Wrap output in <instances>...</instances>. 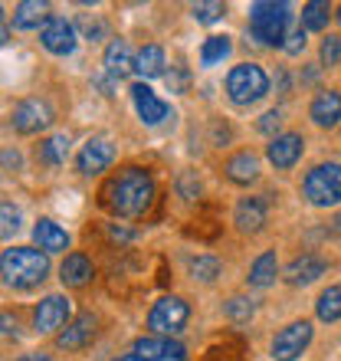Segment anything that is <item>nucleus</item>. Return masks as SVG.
<instances>
[{
    "label": "nucleus",
    "mask_w": 341,
    "mask_h": 361,
    "mask_svg": "<svg viewBox=\"0 0 341 361\" xmlns=\"http://www.w3.org/2000/svg\"><path fill=\"white\" fill-rule=\"evenodd\" d=\"M102 204L118 217H144L154 204V180L142 168H122L102 190Z\"/></svg>",
    "instance_id": "nucleus-1"
},
{
    "label": "nucleus",
    "mask_w": 341,
    "mask_h": 361,
    "mask_svg": "<svg viewBox=\"0 0 341 361\" xmlns=\"http://www.w3.org/2000/svg\"><path fill=\"white\" fill-rule=\"evenodd\" d=\"M49 257L37 247H10L0 257V276L10 289H33L46 279Z\"/></svg>",
    "instance_id": "nucleus-2"
},
{
    "label": "nucleus",
    "mask_w": 341,
    "mask_h": 361,
    "mask_svg": "<svg viewBox=\"0 0 341 361\" xmlns=\"http://www.w3.org/2000/svg\"><path fill=\"white\" fill-rule=\"evenodd\" d=\"M289 20H292L289 4L259 0V4L249 7V33H253V39H259L263 47H283Z\"/></svg>",
    "instance_id": "nucleus-3"
},
{
    "label": "nucleus",
    "mask_w": 341,
    "mask_h": 361,
    "mask_svg": "<svg viewBox=\"0 0 341 361\" xmlns=\"http://www.w3.org/2000/svg\"><path fill=\"white\" fill-rule=\"evenodd\" d=\"M266 92H269V79H266L263 66H256V63H240V66L230 69L227 95L237 105H253V102H259Z\"/></svg>",
    "instance_id": "nucleus-4"
},
{
    "label": "nucleus",
    "mask_w": 341,
    "mask_h": 361,
    "mask_svg": "<svg viewBox=\"0 0 341 361\" xmlns=\"http://www.w3.org/2000/svg\"><path fill=\"white\" fill-rule=\"evenodd\" d=\"M305 197H309V204H315V207H335L341 200V164L328 161V164H318V168H312V171L305 174Z\"/></svg>",
    "instance_id": "nucleus-5"
},
{
    "label": "nucleus",
    "mask_w": 341,
    "mask_h": 361,
    "mask_svg": "<svg viewBox=\"0 0 341 361\" xmlns=\"http://www.w3.org/2000/svg\"><path fill=\"white\" fill-rule=\"evenodd\" d=\"M187 319H190V305L184 299H178V295H164L148 312V329L158 338H170V335H178L187 325Z\"/></svg>",
    "instance_id": "nucleus-6"
},
{
    "label": "nucleus",
    "mask_w": 341,
    "mask_h": 361,
    "mask_svg": "<svg viewBox=\"0 0 341 361\" xmlns=\"http://www.w3.org/2000/svg\"><path fill=\"white\" fill-rule=\"evenodd\" d=\"M312 342V322H292L273 338V358L275 361H295Z\"/></svg>",
    "instance_id": "nucleus-7"
},
{
    "label": "nucleus",
    "mask_w": 341,
    "mask_h": 361,
    "mask_svg": "<svg viewBox=\"0 0 341 361\" xmlns=\"http://www.w3.org/2000/svg\"><path fill=\"white\" fill-rule=\"evenodd\" d=\"M39 43L53 53V56H69L76 49V30L66 17H49L39 27Z\"/></svg>",
    "instance_id": "nucleus-8"
},
{
    "label": "nucleus",
    "mask_w": 341,
    "mask_h": 361,
    "mask_svg": "<svg viewBox=\"0 0 341 361\" xmlns=\"http://www.w3.org/2000/svg\"><path fill=\"white\" fill-rule=\"evenodd\" d=\"M53 122V112H49L46 102H39V99H23V102L13 109V128L20 135H37L43 128H49Z\"/></svg>",
    "instance_id": "nucleus-9"
},
{
    "label": "nucleus",
    "mask_w": 341,
    "mask_h": 361,
    "mask_svg": "<svg viewBox=\"0 0 341 361\" xmlns=\"http://www.w3.org/2000/svg\"><path fill=\"white\" fill-rule=\"evenodd\" d=\"M115 161V145L105 138V135H99V138H89V142L82 145V152H79L76 164L82 174H99L105 171L108 164Z\"/></svg>",
    "instance_id": "nucleus-10"
},
{
    "label": "nucleus",
    "mask_w": 341,
    "mask_h": 361,
    "mask_svg": "<svg viewBox=\"0 0 341 361\" xmlns=\"http://www.w3.org/2000/svg\"><path fill=\"white\" fill-rule=\"evenodd\" d=\"M95 332H99V319H95L92 312H82L66 325V332H59L56 345L66 348V352H76V348H85V345L92 342Z\"/></svg>",
    "instance_id": "nucleus-11"
},
{
    "label": "nucleus",
    "mask_w": 341,
    "mask_h": 361,
    "mask_svg": "<svg viewBox=\"0 0 341 361\" xmlns=\"http://www.w3.org/2000/svg\"><path fill=\"white\" fill-rule=\"evenodd\" d=\"M69 319V299L66 295H46L33 312V325L37 332H56L59 325Z\"/></svg>",
    "instance_id": "nucleus-12"
},
{
    "label": "nucleus",
    "mask_w": 341,
    "mask_h": 361,
    "mask_svg": "<svg viewBox=\"0 0 341 361\" xmlns=\"http://www.w3.org/2000/svg\"><path fill=\"white\" fill-rule=\"evenodd\" d=\"M302 135L295 132H285V135H275L273 142H269V148H266V154H269V161L279 168V171H285V168H292L299 158H302Z\"/></svg>",
    "instance_id": "nucleus-13"
},
{
    "label": "nucleus",
    "mask_w": 341,
    "mask_h": 361,
    "mask_svg": "<svg viewBox=\"0 0 341 361\" xmlns=\"http://www.w3.org/2000/svg\"><path fill=\"white\" fill-rule=\"evenodd\" d=\"M132 102L135 109H138V118H142L144 125H158L168 118V105L158 99V95L151 92V89L144 86V82H135L132 86Z\"/></svg>",
    "instance_id": "nucleus-14"
},
{
    "label": "nucleus",
    "mask_w": 341,
    "mask_h": 361,
    "mask_svg": "<svg viewBox=\"0 0 341 361\" xmlns=\"http://www.w3.org/2000/svg\"><path fill=\"white\" fill-rule=\"evenodd\" d=\"M309 115H312V122L318 128H332V125L341 122V92H332V89H325L312 99L309 105Z\"/></svg>",
    "instance_id": "nucleus-15"
},
{
    "label": "nucleus",
    "mask_w": 341,
    "mask_h": 361,
    "mask_svg": "<svg viewBox=\"0 0 341 361\" xmlns=\"http://www.w3.org/2000/svg\"><path fill=\"white\" fill-rule=\"evenodd\" d=\"M266 210H269L266 197H243L237 204V210H233V224H237L243 233H256V230H263V224H266Z\"/></svg>",
    "instance_id": "nucleus-16"
},
{
    "label": "nucleus",
    "mask_w": 341,
    "mask_h": 361,
    "mask_svg": "<svg viewBox=\"0 0 341 361\" xmlns=\"http://www.w3.org/2000/svg\"><path fill=\"white\" fill-rule=\"evenodd\" d=\"M325 269H328V263H325L322 257L305 253V257H299V259L289 263V269H285V283L289 286H309V283H315L318 276H325Z\"/></svg>",
    "instance_id": "nucleus-17"
},
{
    "label": "nucleus",
    "mask_w": 341,
    "mask_h": 361,
    "mask_svg": "<svg viewBox=\"0 0 341 361\" xmlns=\"http://www.w3.org/2000/svg\"><path fill=\"white\" fill-rule=\"evenodd\" d=\"M92 276H95L92 259L85 257V253H69V257L63 259V267H59V279H63V286H69V289H82Z\"/></svg>",
    "instance_id": "nucleus-18"
},
{
    "label": "nucleus",
    "mask_w": 341,
    "mask_h": 361,
    "mask_svg": "<svg viewBox=\"0 0 341 361\" xmlns=\"http://www.w3.org/2000/svg\"><path fill=\"white\" fill-rule=\"evenodd\" d=\"M33 240H37V247L43 250V253H63V250L69 247V233L59 224H53V220H37V227H33Z\"/></svg>",
    "instance_id": "nucleus-19"
},
{
    "label": "nucleus",
    "mask_w": 341,
    "mask_h": 361,
    "mask_svg": "<svg viewBox=\"0 0 341 361\" xmlns=\"http://www.w3.org/2000/svg\"><path fill=\"white\" fill-rule=\"evenodd\" d=\"M105 69H108V76H115V79L128 76L135 69L132 49H128L125 39H112V43H108V49H105Z\"/></svg>",
    "instance_id": "nucleus-20"
},
{
    "label": "nucleus",
    "mask_w": 341,
    "mask_h": 361,
    "mask_svg": "<svg viewBox=\"0 0 341 361\" xmlns=\"http://www.w3.org/2000/svg\"><path fill=\"white\" fill-rule=\"evenodd\" d=\"M49 20V7L43 0H23L13 10V27L17 30H37Z\"/></svg>",
    "instance_id": "nucleus-21"
},
{
    "label": "nucleus",
    "mask_w": 341,
    "mask_h": 361,
    "mask_svg": "<svg viewBox=\"0 0 341 361\" xmlns=\"http://www.w3.org/2000/svg\"><path fill=\"white\" fill-rule=\"evenodd\" d=\"M223 171H227V178L233 180V184H253V180L259 178V161H256L253 152H240L230 158Z\"/></svg>",
    "instance_id": "nucleus-22"
},
{
    "label": "nucleus",
    "mask_w": 341,
    "mask_h": 361,
    "mask_svg": "<svg viewBox=\"0 0 341 361\" xmlns=\"http://www.w3.org/2000/svg\"><path fill=\"white\" fill-rule=\"evenodd\" d=\"M164 49L161 47H144L138 56H135V73L138 76H144V79H154V76H164Z\"/></svg>",
    "instance_id": "nucleus-23"
},
{
    "label": "nucleus",
    "mask_w": 341,
    "mask_h": 361,
    "mask_svg": "<svg viewBox=\"0 0 341 361\" xmlns=\"http://www.w3.org/2000/svg\"><path fill=\"white\" fill-rule=\"evenodd\" d=\"M275 273H279V259H275V253H263V257L253 263V269H249V286H256V289H266V286L275 283Z\"/></svg>",
    "instance_id": "nucleus-24"
},
{
    "label": "nucleus",
    "mask_w": 341,
    "mask_h": 361,
    "mask_svg": "<svg viewBox=\"0 0 341 361\" xmlns=\"http://www.w3.org/2000/svg\"><path fill=\"white\" fill-rule=\"evenodd\" d=\"M315 312H318V319H322V322H338V319H341V286H328V289L318 295Z\"/></svg>",
    "instance_id": "nucleus-25"
},
{
    "label": "nucleus",
    "mask_w": 341,
    "mask_h": 361,
    "mask_svg": "<svg viewBox=\"0 0 341 361\" xmlns=\"http://www.w3.org/2000/svg\"><path fill=\"white\" fill-rule=\"evenodd\" d=\"M230 49H233L230 37H207L204 47H200V63L204 66H217V63H223L230 56Z\"/></svg>",
    "instance_id": "nucleus-26"
},
{
    "label": "nucleus",
    "mask_w": 341,
    "mask_h": 361,
    "mask_svg": "<svg viewBox=\"0 0 341 361\" xmlns=\"http://www.w3.org/2000/svg\"><path fill=\"white\" fill-rule=\"evenodd\" d=\"M332 20V7L325 0H309L302 7V30H325Z\"/></svg>",
    "instance_id": "nucleus-27"
},
{
    "label": "nucleus",
    "mask_w": 341,
    "mask_h": 361,
    "mask_svg": "<svg viewBox=\"0 0 341 361\" xmlns=\"http://www.w3.org/2000/svg\"><path fill=\"white\" fill-rule=\"evenodd\" d=\"M66 154H69V138L66 135H53V138H46V142L39 145V158L46 164H63L66 161Z\"/></svg>",
    "instance_id": "nucleus-28"
},
{
    "label": "nucleus",
    "mask_w": 341,
    "mask_h": 361,
    "mask_svg": "<svg viewBox=\"0 0 341 361\" xmlns=\"http://www.w3.org/2000/svg\"><path fill=\"white\" fill-rule=\"evenodd\" d=\"M190 13H194V20H197V23H217V20H223L227 7H223L220 0H204V4H194V7H190Z\"/></svg>",
    "instance_id": "nucleus-29"
},
{
    "label": "nucleus",
    "mask_w": 341,
    "mask_h": 361,
    "mask_svg": "<svg viewBox=\"0 0 341 361\" xmlns=\"http://www.w3.org/2000/svg\"><path fill=\"white\" fill-rule=\"evenodd\" d=\"M20 230V210L10 200H0V240L13 237Z\"/></svg>",
    "instance_id": "nucleus-30"
},
{
    "label": "nucleus",
    "mask_w": 341,
    "mask_h": 361,
    "mask_svg": "<svg viewBox=\"0 0 341 361\" xmlns=\"http://www.w3.org/2000/svg\"><path fill=\"white\" fill-rule=\"evenodd\" d=\"M190 273H194V279H200V283H213L220 276V259H213V257L190 259Z\"/></svg>",
    "instance_id": "nucleus-31"
},
{
    "label": "nucleus",
    "mask_w": 341,
    "mask_h": 361,
    "mask_svg": "<svg viewBox=\"0 0 341 361\" xmlns=\"http://www.w3.org/2000/svg\"><path fill=\"white\" fill-rule=\"evenodd\" d=\"M223 312H227V319H233V322H247L249 315H253V302L243 299V295H233V299L223 302Z\"/></svg>",
    "instance_id": "nucleus-32"
},
{
    "label": "nucleus",
    "mask_w": 341,
    "mask_h": 361,
    "mask_svg": "<svg viewBox=\"0 0 341 361\" xmlns=\"http://www.w3.org/2000/svg\"><path fill=\"white\" fill-rule=\"evenodd\" d=\"M322 63L325 66H338L341 63V37H325L322 39Z\"/></svg>",
    "instance_id": "nucleus-33"
},
{
    "label": "nucleus",
    "mask_w": 341,
    "mask_h": 361,
    "mask_svg": "<svg viewBox=\"0 0 341 361\" xmlns=\"http://www.w3.org/2000/svg\"><path fill=\"white\" fill-rule=\"evenodd\" d=\"M178 190H180V197L184 200H194V197H200V180L194 178V174H180V180H178Z\"/></svg>",
    "instance_id": "nucleus-34"
},
{
    "label": "nucleus",
    "mask_w": 341,
    "mask_h": 361,
    "mask_svg": "<svg viewBox=\"0 0 341 361\" xmlns=\"http://www.w3.org/2000/svg\"><path fill=\"white\" fill-rule=\"evenodd\" d=\"M283 49H285V53H292V56H299V53H302V49H305V30H302V27H299V30H292V33L285 37Z\"/></svg>",
    "instance_id": "nucleus-35"
},
{
    "label": "nucleus",
    "mask_w": 341,
    "mask_h": 361,
    "mask_svg": "<svg viewBox=\"0 0 341 361\" xmlns=\"http://www.w3.org/2000/svg\"><path fill=\"white\" fill-rule=\"evenodd\" d=\"M279 125H283V115H279V112L273 109V112H266L263 118H259V125H256V128H259L263 135H273V138H275V132H279Z\"/></svg>",
    "instance_id": "nucleus-36"
},
{
    "label": "nucleus",
    "mask_w": 341,
    "mask_h": 361,
    "mask_svg": "<svg viewBox=\"0 0 341 361\" xmlns=\"http://www.w3.org/2000/svg\"><path fill=\"white\" fill-rule=\"evenodd\" d=\"M151 361H187V352H184V345L170 342V345H168V352L158 355V358H151Z\"/></svg>",
    "instance_id": "nucleus-37"
},
{
    "label": "nucleus",
    "mask_w": 341,
    "mask_h": 361,
    "mask_svg": "<svg viewBox=\"0 0 341 361\" xmlns=\"http://www.w3.org/2000/svg\"><path fill=\"white\" fill-rule=\"evenodd\" d=\"M168 86H170V92H184V89H187V73H184V69L174 73V76L168 73Z\"/></svg>",
    "instance_id": "nucleus-38"
},
{
    "label": "nucleus",
    "mask_w": 341,
    "mask_h": 361,
    "mask_svg": "<svg viewBox=\"0 0 341 361\" xmlns=\"http://www.w3.org/2000/svg\"><path fill=\"white\" fill-rule=\"evenodd\" d=\"M82 30H85V37H89V39H92V37H102V23H99V20L92 23V20L85 17L82 20Z\"/></svg>",
    "instance_id": "nucleus-39"
},
{
    "label": "nucleus",
    "mask_w": 341,
    "mask_h": 361,
    "mask_svg": "<svg viewBox=\"0 0 341 361\" xmlns=\"http://www.w3.org/2000/svg\"><path fill=\"white\" fill-rule=\"evenodd\" d=\"M108 237L112 240H135L132 230H122V227H108Z\"/></svg>",
    "instance_id": "nucleus-40"
},
{
    "label": "nucleus",
    "mask_w": 341,
    "mask_h": 361,
    "mask_svg": "<svg viewBox=\"0 0 341 361\" xmlns=\"http://www.w3.org/2000/svg\"><path fill=\"white\" fill-rule=\"evenodd\" d=\"M0 329L4 332H17V315L10 319V315H0Z\"/></svg>",
    "instance_id": "nucleus-41"
},
{
    "label": "nucleus",
    "mask_w": 341,
    "mask_h": 361,
    "mask_svg": "<svg viewBox=\"0 0 341 361\" xmlns=\"http://www.w3.org/2000/svg\"><path fill=\"white\" fill-rule=\"evenodd\" d=\"M0 161H4V164H13V168H17V164H20V154L17 152H13V154L4 152V158H0Z\"/></svg>",
    "instance_id": "nucleus-42"
},
{
    "label": "nucleus",
    "mask_w": 341,
    "mask_h": 361,
    "mask_svg": "<svg viewBox=\"0 0 341 361\" xmlns=\"http://www.w3.org/2000/svg\"><path fill=\"white\" fill-rule=\"evenodd\" d=\"M20 361H49V358H46V355H43V352H30L27 358H20Z\"/></svg>",
    "instance_id": "nucleus-43"
},
{
    "label": "nucleus",
    "mask_w": 341,
    "mask_h": 361,
    "mask_svg": "<svg viewBox=\"0 0 341 361\" xmlns=\"http://www.w3.org/2000/svg\"><path fill=\"white\" fill-rule=\"evenodd\" d=\"M115 361H138V355H135V352H128V355H118V358H115Z\"/></svg>",
    "instance_id": "nucleus-44"
},
{
    "label": "nucleus",
    "mask_w": 341,
    "mask_h": 361,
    "mask_svg": "<svg viewBox=\"0 0 341 361\" xmlns=\"http://www.w3.org/2000/svg\"><path fill=\"white\" fill-rule=\"evenodd\" d=\"M4 43H7V30L0 27V47H4Z\"/></svg>",
    "instance_id": "nucleus-45"
},
{
    "label": "nucleus",
    "mask_w": 341,
    "mask_h": 361,
    "mask_svg": "<svg viewBox=\"0 0 341 361\" xmlns=\"http://www.w3.org/2000/svg\"><path fill=\"white\" fill-rule=\"evenodd\" d=\"M338 20H341V7H338Z\"/></svg>",
    "instance_id": "nucleus-46"
}]
</instances>
